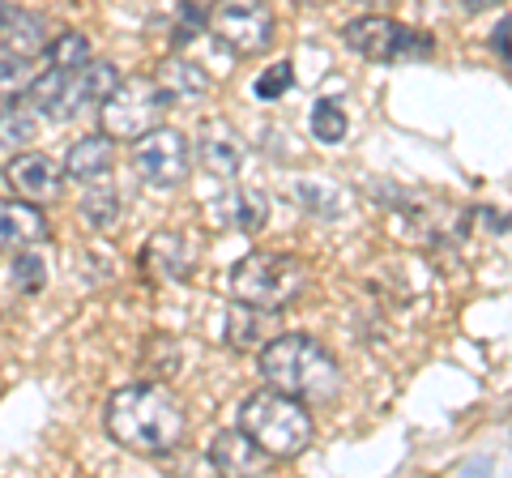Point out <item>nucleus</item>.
<instances>
[{
  "instance_id": "nucleus-10",
  "label": "nucleus",
  "mask_w": 512,
  "mask_h": 478,
  "mask_svg": "<svg viewBox=\"0 0 512 478\" xmlns=\"http://www.w3.org/2000/svg\"><path fill=\"white\" fill-rule=\"evenodd\" d=\"M47 239V214L35 201H0V257L22 248H39Z\"/></svg>"
},
{
  "instance_id": "nucleus-4",
  "label": "nucleus",
  "mask_w": 512,
  "mask_h": 478,
  "mask_svg": "<svg viewBox=\"0 0 512 478\" xmlns=\"http://www.w3.org/2000/svg\"><path fill=\"white\" fill-rule=\"evenodd\" d=\"M308 291V265L291 252H248L231 269V299L256 312H282Z\"/></svg>"
},
{
  "instance_id": "nucleus-5",
  "label": "nucleus",
  "mask_w": 512,
  "mask_h": 478,
  "mask_svg": "<svg viewBox=\"0 0 512 478\" xmlns=\"http://www.w3.org/2000/svg\"><path fill=\"white\" fill-rule=\"evenodd\" d=\"M175 107V94L158 82V77H120V86L107 94L99 107V124L107 137L116 141H137L141 133H150L154 124H163V116Z\"/></svg>"
},
{
  "instance_id": "nucleus-24",
  "label": "nucleus",
  "mask_w": 512,
  "mask_h": 478,
  "mask_svg": "<svg viewBox=\"0 0 512 478\" xmlns=\"http://www.w3.org/2000/svg\"><path fill=\"white\" fill-rule=\"evenodd\" d=\"M43 282H47V261L39 257V252L22 248L18 261H13V286H18V291H39Z\"/></svg>"
},
{
  "instance_id": "nucleus-22",
  "label": "nucleus",
  "mask_w": 512,
  "mask_h": 478,
  "mask_svg": "<svg viewBox=\"0 0 512 478\" xmlns=\"http://www.w3.org/2000/svg\"><path fill=\"white\" fill-rule=\"evenodd\" d=\"M295 86V69H291V60H278V65H265V73L256 77V99L261 103H274V99H282L286 90Z\"/></svg>"
},
{
  "instance_id": "nucleus-20",
  "label": "nucleus",
  "mask_w": 512,
  "mask_h": 478,
  "mask_svg": "<svg viewBox=\"0 0 512 478\" xmlns=\"http://www.w3.org/2000/svg\"><path fill=\"white\" fill-rule=\"evenodd\" d=\"M47 60H52V69H64V73L82 69L90 60V39L82 30H60V35L47 43Z\"/></svg>"
},
{
  "instance_id": "nucleus-11",
  "label": "nucleus",
  "mask_w": 512,
  "mask_h": 478,
  "mask_svg": "<svg viewBox=\"0 0 512 478\" xmlns=\"http://www.w3.org/2000/svg\"><path fill=\"white\" fill-rule=\"evenodd\" d=\"M197 158L218 180H235L239 167H244V141L227 120H205L197 137Z\"/></svg>"
},
{
  "instance_id": "nucleus-13",
  "label": "nucleus",
  "mask_w": 512,
  "mask_h": 478,
  "mask_svg": "<svg viewBox=\"0 0 512 478\" xmlns=\"http://www.w3.org/2000/svg\"><path fill=\"white\" fill-rule=\"evenodd\" d=\"M116 86H120L116 65H107V60H94L90 56L82 69L69 73V90H64V120L77 116L82 107H103V99Z\"/></svg>"
},
{
  "instance_id": "nucleus-3",
  "label": "nucleus",
  "mask_w": 512,
  "mask_h": 478,
  "mask_svg": "<svg viewBox=\"0 0 512 478\" xmlns=\"http://www.w3.org/2000/svg\"><path fill=\"white\" fill-rule=\"evenodd\" d=\"M239 427L274 461H295L308 453L316 440V423H312L308 402H299L291 393H278V389L248 393L244 406H239Z\"/></svg>"
},
{
  "instance_id": "nucleus-28",
  "label": "nucleus",
  "mask_w": 512,
  "mask_h": 478,
  "mask_svg": "<svg viewBox=\"0 0 512 478\" xmlns=\"http://www.w3.org/2000/svg\"><path fill=\"white\" fill-rule=\"evenodd\" d=\"M359 9H367V13H384V9H393L397 0H355Z\"/></svg>"
},
{
  "instance_id": "nucleus-15",
  "label": "nucleus",
  "mask_w": 512,
  "mask_h": 478,
  "mask_svg": "<svg viewBox=\"0 0 512 478\" xmlns=\"http://www.w3.org/2000/svg\"><path fill=\"white\" fill-rule=\"evenodd\" d=\"M47 43H52V35H47V22L39 18V13L30 9H9V18L0 22V47L13 56H26L35 60L47 52Z\"/></svg>"
},
{
  "instance_id": "nucleus-30",
  "label": "nucleus",
  "mask_w": 512,
  "mask_h": 478,
  "mask_svg": "<svg viewBox=\"0 0 512 478\" xmlns=\"http://www.w3.org/2000/svg\"><path fill=\"white\" fill-rule=\"evenodd\" d=\"M295 5H329V0H295Z\"/></svg>"
},
{
  "instance_id": "nucleus-19",
  "label": "nucleus",
  "mask_w": 512,
  "mask_h": 478,
  "mask_svg": "<svg viewBox=\"0 0 512 478\" xmlns=\"http://www.w3.org/2000/svg\"><path fill=\"white\" fill-rule=\"evenodd\" d=\"M35 77H39V73H35V60L13 56V52H0V103L22 99Z\"/></svg>"
},
{
  "instance_id": "nucleus-16",
  "label": "nucleus",
  "mask_w": 512,
  "mask_h": 478,
  "mask_svg": "<svg viewBox=\"0 0 512 478\" xmlns=\"http://www.w3.org/2000/svg\"><path fill=\"white\" fill-rule=\"evenodd\" d=\"M222 222H231L235 231H244V235H256L265 227V218H269V201L265 193H256V188H248V193H235L227 197V214H218Z\"/></svg>"
},
{
  "instance_id": "nucleus-18",
  "label": "nucleus",
  "mask_w": 512,
  "mask_h": 478,
  "mask_svg": "<svg viewBox=\"0 0 512 478\" xmlns=\"http://www.w3.org/2000/svg\"><path fill=\"white\" fill-rule=\"evenodd\" d=\"M350 133V120H346V111L338 99H320L312 107V137L320 141V146H342Z\"/></svg>"
},
{
  "instance_id": "nucleus-26",
  "label": "nucleus",
  "mask_w": 512,
  "mask_h": 478,
  "mask_svg": "<svg viewBox=\"0 0 512 478\" xmlns=\"http://www.w3.org/2000/svg\"><path fill=\"white\" fill-rule=\"evenodd\" d=\"M491 47H495V56H500L504 65L512 69V18H504L500 26H495V35H491Z\"/></svg>"
},
{
  "instance_id": "nucleus-25",
  "label": "nucleus",
  "mask_w": 512,
  "mask_h": 478,
  "mask_svg": "<svg viewBox=\"0 0 512 478\" xmlns=\"http://www.w3.org/2000/svg\"><path fill=\"white\" fill-rule=\"evenodd\" d=\"M201 30H210V18H201L197 5H180V18H175V47H188Z\"/></svg>"
},
{
  "instance_id": "nucleus-6",
  "label": "nucleus",
  "mask_w": 512,
  "mask_h": 478,
  "mask_svg": "<svg viewBox=\"0 0 512 478\" xmlns=\"http://www.w3.org/2000/svg\"><path fill=\"white\" fill-rule=\"evenodd\" d=\"M342 39L350 52H359L372 65H397V60H427L436 52V43L423 30H414L397 18H384V13H367L342 26Z\"/></svg>"
},
{
  "instance_id": "nucleus-9",
  "label": "nucleus",
  "mask_w": 512,
  "mask_h": 478,
  "mask_svg": "<svg viewBox=\"0 0 512 478\" xmlns=\"http://www.w3.org/2000/svg\"><path fill=\"white\" fill-rule=\"evenodd\" d=\"M5 180L18 197L35 201V205H47L60 197L64 188V163H56L52 154H39V150H13V158L5 163Z\"/></svg>"
},
{
  "instance_id": "nucleus-27",
  "label": "nucleus",
  "mask_w": 512,
  "mask_h": 478,
  "mask_svg": "<svg viewBox=\"0 0 512 478\" xmlns=\"http://www.w3.org/2000/svg\"><path fill=\"white\" fill-rule=\"evenodd\" d=\"M500 0H457V9L461 13H487V9H495Z\"/></svg>"
},
{
  "instance_id": "nucleus-1",
  "label": "nucleus",
  "mask_w": 512,
  "mask_h": 478,
  "mask_svg": "<svg viewBox=\"0 0 512 478\" xmlns=\"http://www.w3.org/2000/svg\"><path fill=\"white\" fill-rule=\"evenodd\" d=\"M188 414L167 385H128L107 397V436L137 457H171L184 444Z\"/></svg>"
},
{
  "instance_id": "nucleus-14",
  "label": "nucleus",
  "mask_w": 512,
  "mask_h": 478,
  "mask_svg": "<svg viewBox=\"0 0 512 478\" xmlns=\"http://www.w3.org/2000/svg\"><path fill=\"white\" fill-rule=\"evenodd\" d=\"M111 167H116V137L107 133H86L64 154V175L77 184H99L111 175Z\"/></svg>"
},
{
  "instance_id": "nucleus-29",
  "label": "nucleus",
  "mask_w": 512,
  "mask_h": 478,
  "mask_svg": "<svg viewBox=\"0 0 512 478\" xmlns=\"http://www.w3.org/2000/svg\"><path fill=\"white\" fill-rule=\"evenodd\" d=\"M9 18V0H0V22H5Z\"/></svg>"
},
{
  "instance_id": "nucleus-17",
  "label": "nucleus",
  "mask_w": 512,
  "mask_h": 478,
  "mask_svg": "<svg viewBox=\"0 0 512 478\" xmlns=\"http://www.w3.org/2000/svg\"><path fill=\"white\" fill-rule=\"evenodd\" d=\"M35 137H39L35 107H18V103H5V107H0V146L26 150Z\"/></svg>"
},
{
  "instance_id": "nucleus-12",
  "label": "nucleus",
  "mask_w": 512,
  "mask_h": 478,
  "mask_svg": "<svg viewBox=\"0 0 512 478\" xmlns=\"http://www.w3.org/2000/svg\"><path fill=\"white\" fill-rule=\"evenodd\" d=\"M269 461L274 457H269L244 427H227V432H218L210 440V466L222 474H261Z\"/></svg>"
},
{
  "instance_id": "nucleus-7",
  "label": "nucleus",
  "mask_w": 512,
  "mask_h": 478,
  "mask_svg": "<svg viewBox=\"0 0 512 478\" xmlns=\"http://www.w3.org/2000/svg\"><path fill=\"white\" fill-rule=\"evenodd\" d=\"M274 9L269 0H218L210 9V35L227 43L235 56H261L274 43Z\"/></svg>"
},
{
  "instance_id": "nucleus-21",
  "label": "nucleus",
  "mask_w": 512,
  "mask_h": 478,
  "mask_svg": "<svg viewBox=\"0 0 512 478\" xmlns=\"http://www.w3.org/2000/svg\"><path fill=\"white\" fill-rule=\"evenodd\" d=\"M158 82H163L175 99L180 94H201V90H210V77H205L197 65H184V60H167L163 69H158Z\"/></svg>"
},
{
  "instance_id": "nucleus-8",
  "label": "nucleus",
  "mask_w": 512,
  "mask_h": 478,
  "mask_svg": "<svg viewBox=\"0 0 512 478\" xmlns=\"http://www.w3.org/2000/svg\"><path fill=\"white\" fill-rule=\"evenodd\" d=\"M133 167L146 184L154 188H175L188 180L192 167V146L180 129H167V124H154L150 133H141L133 141Z\"/></svg>"
},
{
  "instance_id": "nucleus-2",
  "label": "nucleus",
  "mask_w": 512,
  "mask_h": 478,
  "mask_svg": "<svg viewBox=\"0 0 512 478\" xmlns=\"http://www.w3.org/2000/svg\"><path fill=\"white\" fill-rule=\"evenodd\" d=\"M256 372L269 389L291 393L308 406H329L342 393V363L312 333H278L274 342H265L256 355Z\"/></svg>"
},
{
  "instance_id": "nucleus-23",
  "label": "nucleus",
  "mask_w": 512,
  "mask_h": 478,
  "mask_svg": "<svg viewBox=\"0 0 512 478\" xmlns=\"http://www.w3.org/2000/svg\"><path fill=\"white\" fill-rule=\"evenodd\" d=\"M82 218L94 222V227H111V222L120 218V197L111 193V188H94L82 201Z\"/></svg>"
}]
</instances>
